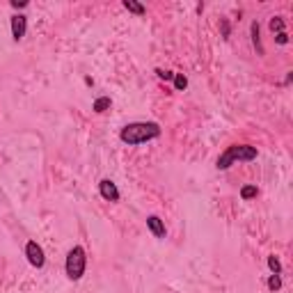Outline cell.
Instances as JSON below:
<instances>
[{
    "instance_id": "obj_1",
    "label": "cell",
    "mask_w": 293,
    "mask_h": 293,
    "mask_svg": "<svg viewBox=\"0 0 293 293\" xmlns=\"http://www.w3.org/2000/svg\"><path fill=\"white\" fill-rule=\"evenodd\" d=\"M160 138V126L156 121H133V124H126L119 131V140L126 144H142L149 140Z\"/></svg>"
},
{
    "instance_id": "obj_2",
    "label": "cell",
    "mask_w": 293,
    "mask_h": 293,
    "mask_svg": "<svg viewBox=\"0 0 293 293\" xmlns=\"http://www.w3.org/2000/svg\"><path fill=\"white\" fill-rule=\"evenodd\" d=\"M257 146L252 144H232L224 149V154H220L216 168L218 170H229L232 165L236 163H247V160H255L257 158Z\"/></svg>"
},
{
    "instance_id": "obj_3",
    "label": "cell",
    "mask_w": 293,
    "mask_h": 293,
    "mask_svg": "<svg viewBox=\"0 0 293 293\" xmlns=\"http://www.w3.org/2000/svg\"><path fill=\"white\" fill-rule=\"evenodd\" d=\"M85 268H87V255H85V247L76 245L69 250L67 255V261H65V270H67V277L71 282H78L82 275H85Z\"/></svg>"
},
{
    "instance_id": "obj_4",
    "label": "cell",
    "mask_w": 293,
    "mask_h": 293,
    "mask_svg": "<svg viewBox=\"0 0 293 293\" xmlns=\"http://www.w3.org/2000/svg\"><path fill=\"white\" fill-rule=\"evenodd\" d=\"M26 257H28V263H30L32 268H44V266H46V255H44V247L39 245L37 241H28Z\"/></svg>"
},
{
    "instance_id": "obj_5",
    "label": "cell",
    "mask_w": 293,
    "mask_h": 293,
    "mask_svg": "<svg viewBox=\"0 0 293 293\" xmlns=\"http://www.w3.org/2000/svg\"><path fill=\"white\" fill-rule=\"evenodd\" d=\"M99 193L103 199H108V202H119V188H117L115 181H110V179H101L99 183Z\"/></svg>"
},
{
    "instance_id": "obj_6",
    "label": "cell",
    "mask_w": 293,
    "mask_h": 293,
    "mask_svg": "<svg viewBox=\"0 0 293 293\" xmlns=\"http://www.w3.org/2000/svg\"><path fill=\"white\" fill-rule=\"evenodd\" d=\"M26 32H28V16H23V14L12 16V37H14V41H21V39L26 37Z\"/></svg>"
},
{
    "instance_id": "obj_7",
    "label": "cell",
    "mask_w": 293,
    "mask_h": 293,
    "mask_svg": "<svg viewBox=\"0 0 293 293\" xmlns=\"http://www.w3.org/2000/svg\"><path fill=\"white\" fill-rule=\"evenodd\" d=\"M146 227H149V232L154 234L156 238H165V236H168L165 222H163V220H160L158 216H149V218H146Z\"/></svg>"
},
{
    "instance_id": "obj_8",
    "label": "cell",
    "mask_w": 293,
    "mask_h": 293,
    "mask_svg": "<svg viewBox=\"0 0 293 293\" xmlns=\"http://www.w3.org/2000/svg\"><path fill=\"white\" fill-rule=\"evenodd\" d=\"M250 32H252V44H255L257 53H259V55H263V46H261V39H259V21H252Z\"/></svg>"
},
{
    "instance_id": "obj_9",
    "label": "cell",
    "mask_w": 293,
    "mask_h": 293,
    "mask_svg": "<svg viewBox=\"0 0 293 293\" xmlns=\"http://www.w3.org/2000/svg\"><path fill=\"white\" fill-rule=\"evenodd\" d=\"M124 7L129 9V12H133L135 16H144V14H146V7H144V5L135 3V0H124Z\"/></svg>"
},
{
    "instance_id": "obj_10",
    "label": "cell",
    "mask_w": 293,
    "mask_h": 293,
    "mask_svg": "<svg viewBox=\"0 0 293 293\" xmlns=\"http://www.w3.org/2000/svg\"><path fill=\"white\" fill-rule=\"evenodd\" d=\"M112 106V101H110V96H101V99H96L94 101V106H92V110L96 112V115H101V112H106Z\"/></svg>"
},
{
    "instance_id": "obj_11",
    "label": "cell",
    "mask_w": 293,
    "mask_h": 293,
    "mask_svg": "<svg viewBox=\"0 0 293 293\" xmlns=\"http://www.w3.org/2000/svg\"><path fill=\"white\" fill-rule=\"evenodd\" d=\"M268 28H270V32H275V35H280V32H284V18H282V16L270 18V23H268Z\"/></svg>"
},
{
    "instance_id": "obj_12",
    "label": "cell",
    "mask_w": 293,
    "mask_h": 293,
    "mask_svg": "<svg viewBox=\"0 0 293 293\" xmlns=\"http://www.w3.org/2000/svg\"><path fill=\"white\" fill-rule=\"evenodd\" d=\"M257 195H259L257 185H243V188H241V197L245 199V202H247V199H255Z\"/></svg>"
},
{
    "instance_id": "obj_13",
    "label": "cell",
    "mask_w": 293,
    "mask_h": 293,
    "mask_svg": "<svg viewBox=\"0 0 293 293\" xmlns=\"http://www.w3.org/2000/svg\"><path fill=\"white\" fill-rule=\"evenodd\" d=\"M174 90H179V92H183L185 87H188V78L183 76V73H174Z\"/></svg>"
},
{
    "instance_id": "obj_14",
    "label": "cell",
    "mask_w": 293,
    "mask_h": 293,
    "mask_svg": "<svg viewBox=\"0 0 293 293\" xmlns=\"http://www.w3.org/2000/svg\"><path fill=\"white\" fill-rule=\"evenodd\" d=\"M268 268L273 270V275H282V263H280V259H277L275 255L268 257Z\"/></svg>"
},
{
    "instance_id": "obj_15",
    "label": "cell",
    "mask_w": 293,
    "mask_h": 293,
    "mask_svg": "<svg viewBox=\"0 0 293 293\" xmlns=\"http://www.w3.org/2000/svg\"><path fill=\"white\" fill-rule=\"evenodd\" d=\"M268 289H270V291H280L282 289V277L280 275H270V277H268Z\"/></svg>"
},
{
    "instance_id": "obj_16",
    "label": "cell",
    "mask_w": 293,
    "mask_h": 293,
    "mask_svg": "<svg viewBox=\"0 0 293 293\" xmlns=\"http://www.w3.org/2000/svg\"><path fill=\"white\" fill-rule=\"evenodd\" d=\"M156 76L160 78V80H172L174 73L172 71H163V69H156Z\"/></svg>"
},
{
    "instance_id": "obj_17",
    "label": "cell",
    "mask_w": 293,
    "mask_h": 293,
    "mask_svg": "<svg viewBox=\"0 0 293 293\" xmlns=\"http://www.w3.org/2000/svg\"><path fill=\"white\" fill-rule=\"evenodd\" d=\"M275 41L282 44V46H284V44H289V35H286V30L280 32V35H275Z\"/></svg>"
},
{
    "instance_id": "obj_18",
    "label": "cell",
    "mask_w": 293,
    "mask_h": 293,
    "mask_svg": "<svg viewBox=\"0 0 293 293\" xmlns=\"http://www.w3.org/2000/svg\"><path fill=\"white\" fill-rule=\"evenodd\" d=\"M12 7H14V9H23V7H28V0H12Z\"/></svg>"
},
{
    "instance_id": "obj_19",
    "label": "cell",
    "mask_w": 293,
    "mask_h": 293,
    "mask_svg": "<svg viewBox=\"0 0 293 293\" xmlns=\"http://www.w3.org/2000/svg\"><path fill=\"white\" fill-rule=\"evenodd\" d=\"M222 35L229 37V23H227V21H222Z\"/></svg>"
}]
</instances>
